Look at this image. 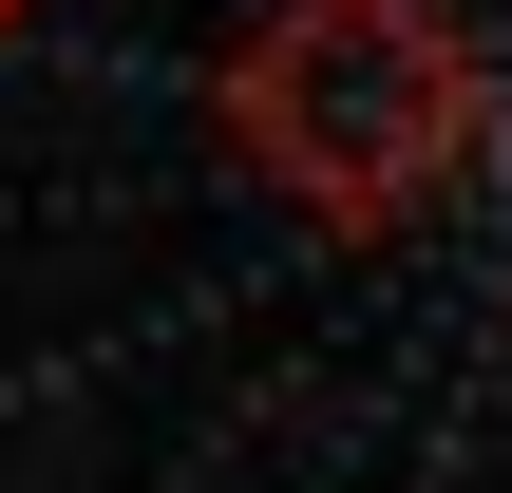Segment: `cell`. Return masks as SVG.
Wrapping results in <instances>:
<instances>
[{
    "mask_svg": "<svg viewBox=\"0 0 512 493\" xmlns=\"http://www.w3.org/2000/svg\"><path fill=\"white\" fill-rule=\"evenodd\" d=\"M0 19H19V0H0Z\"/></svg>",
    "mask_w": 512,
    "mask_h": 493,
    "instance_id": "7a4b0ae2",
    "label": "cell"
},
{
    "mask_svg": "<svg viewBox=\"0 0 512 493\" xmlns=\"http://www.w3.org/2000/svg\"><path fill=\"white\" fill-rule=\"evenodd\" d=\"M209 114H228V152H247L304 228L380 247V228L456 209V171H475V133H494V76H475V38H456L437 0H285V19L209 76Z\"/></svg>",
    "mask_w": 512,
    "mask_h": 493,
    "instance_id": "6da1fadb",
    "label": "cell"
}]
</instances>
